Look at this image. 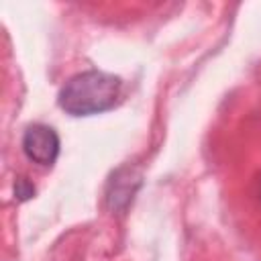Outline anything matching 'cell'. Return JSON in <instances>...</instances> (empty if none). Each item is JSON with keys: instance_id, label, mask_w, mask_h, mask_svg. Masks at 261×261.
Here are the masks:
<instances>
[{"instance_id": "3", "label": "cell", "mask_w": 261, "mask_h": 261, "mask_svg": "<svg viewBox=\"0 0 261 261\" xmlns=\"http://www.w3.org/2000/svg\"><path fill=\"white\" fill-rule=\"evenodd\" d=\"M141 173L135 167H120L112 173L106 188V204L114 212H122L133 202L135 194L141 188Z\"/></svg>"}, {"instance_id": "2", "label": "cell", "mask_w": 261, "mask_h": 261, "mask_svg": "<svg viewBox=\"0 0 261 261\" xmlns=\"http://www.w3.org/2000/svg\"><path fill=\"white\" fill-rule=\"evenodd\" d=\"M24 155L39 165H53L59 155V137L47 124H33L22 135Z\"/></svg>"}, {"instance_id": "1", "label": "cell", "mask_w": 261, "mask_h": 261, "mask_svg": "<svg viewBox=\"0 0 261 261\" xmlns=\"http://www.w3.org/2000/svg\"><path fill=\"white\" fill-rule=\"evenodd\" d=\"M122 80L118 75L90 69L73 75L59 92V106L71 116H90L110 110L120 94Z\"/></svg>"}, {"instance_id": "4", "label": "cell", "mask_w": 261, "mask_h": 261, "mask_svg": "<svg viewBox=\"0 0 261 261\" xmlns=\"http://www.w3.org/2000/svg\"><path fill=\"white\" fill-rule=\"evenodd\" d=\"M33 196H35V186H33V181H31L29 177H24V175L16 177V181H14V198L20 200V202H27V200H31Z\"/></svg>"}]
</instances>
